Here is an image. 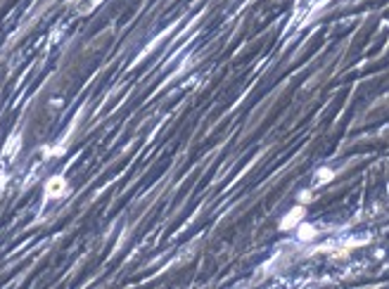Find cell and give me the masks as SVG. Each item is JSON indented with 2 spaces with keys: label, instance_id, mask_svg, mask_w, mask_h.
<instances>
[{
  "label": "cell",
  "instance_id": "cell-1",
  "mask_svg": "<svg viewBox=\"0 0 389 289\" xmlns=\"http://www.w3.org/2000/svg\"><path fill=\"white\" fill-rule=\"evenodd\" d=\"M302 218H304V206H294L287 216L282 218V223H280V228L282 230H292L297 228L299 223H302Z\"/></svg>",
  "mask_w": 389,
  "mask_h": 289
},
{
  "label": "cell",
  "instance_id": "cell-2",
  "mask_svg": "<svg viewBox=\"0 0 389 289\" xmlns=\"http://www.w3.org/2000/svg\"><path fill=\"white\" fill-rule=\"evenodd\" d=\"M67 192V181L64 178H60V176H55V178H50L48 182H45V194L48 197H62V194Z\"/></svg>",
  "mask_w": 389,
  "mask_h": 289
},
{
  "label": "cell",
  "instance_id": "cell-3",
  "mask_svg": "<svg viewBox=\"0 0 389 289\" xmlns=\"http://www.w3.org/2000/svg\"><path fill=\"white\" fill-rule=\"evenodd\" d=\"M297 230H299V240H313V237H316V228H313V225H304V223H299Z\"/></svg>",
  "mask_w": 389,
  "mask_h": 289
},
{
  "label": "cell",
  "instance_id": "cell-4",
  "mask_svg": "<svg viewBox=\"0 0 389 289\" xmlns=\"http://www.w3.org/2000/svg\"><path fill=\"white\" fill-rule=\"evenodd\" d=\"M318 176H320V178H318V182H328V181H332V171H320V173H318Z\"/></svg>",
  "mask_w": 389,
  "mask_h": 289
}]
</instances>
